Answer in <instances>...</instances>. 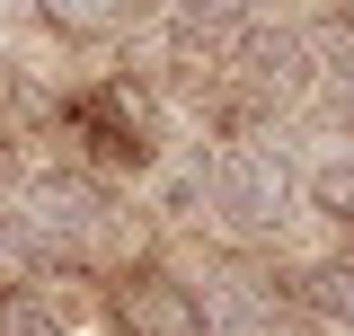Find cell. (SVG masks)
<instances>
[{
    "instance_id": "6da1fadb",
    "label": "cell",
    "mask_w": 354,
    "mask_h": 336,
    "mask_svg": "<svg viewBox=\"0 0 354 336\" xmlns=\"http://www.w3.org/2000/svg\"><path fill=\"white\" fill-rule=\"evenodd\" d=\"M204 195H213V221L230 230V239H274V230L292 221V160L239 142V151H221V160H213Z\"/></svg>"
},
{
    "instance_id": "7a4b0ae2",
    "label": "cell",
    "mask_w": 354,
    "mask_h": 336,
    "mask_svg": "<svg viewBox=\"0 0 354 336\" xmlns=\"http://www.w3.org/2000/svg\"><path fill=\"white\" fill-rule=\"evenodd\" d=\"M115 319H124V336H213L195 283H177V274H124L115 283Z\"/></svg>"
},
{
    "instance_id": "3957f363",
    "label": "cell",
    "mask_w": 354,
    "mask_h": 336,
    "mask_svg": "<svg viewBox=\"0 0 354 336\" xmlns=\"http://www.w3.org/2000/svg\"><path fill=\"white\" fill-rule=\"evenodd\" d=\"M36 9H44V27L71 36V44H115L151 18V0H36Z\"/></svg>"
},
{
    "instance_id": "277c9868",
    "label": "cell",
    "mask_w": 354,
    "mask_h": 336,
    "mask_svg": "<svg viewBox=\"0 0 354 336\" xmlns=\"http://www.w3.org/2000/svg\"><path fill=\"white\" fill-rule=\"evenodd\" d=\"M301 301L319 310V319H337V328H354V256H319L301 274Z\"/></svg>"
},
{
    "instance_id": "5b68a950",
    "label": "cell",
    "mask_w": 354,
    "mask_h": 336,
    "mask_svg": "<svg viewBox=\"0 0 354 336\" xmlns=\"http://www.w3.org/2000/svg\"><path fill=\"white\" fill-rule=\"evenodd\" d=\"M0 336H71V319H62L53 301L18 292V301H0Z\"/></svg>"
},
{
    "instance_id": "8992f818",
    "label": "cell",
    "mask_w": 354,
    "mask_h": 336,
    "mask_svg": "<svg viewBox=\"0 0 354 336\" xmlns=\"http://www.w3.org/2000/svg\"><path fill=\"white\" fill-rule=\"evenodd\" d=\"M310 204L328 221H354V160H319L310 168Z\"/></svg>"
},
{
    "instance_id": "52a82bcc",
    "label": "cell",
    "mask_w": 354,
    "mask_h": 336,
    "mask_svg": "<svg viewBox=\"0 0 354 336\" xmlns=\"http://www.w3.org/2000/svg\"><path fill=\"white\" fill-rule=\"evenodd\" d=\"M177 9H186V27H195V36H230V27H248V9H257V0H177Z\"/></svg>"
}]
</instances>
